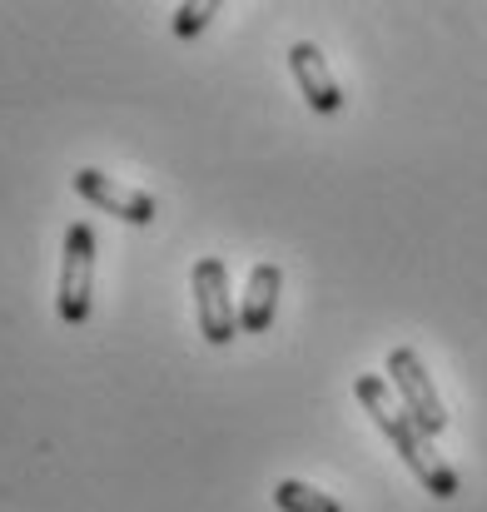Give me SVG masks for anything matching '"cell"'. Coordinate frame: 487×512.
I'll use <instances>...</instances> for the list:
<instances>
[{
  "instance_id": "9c48e42d",
  "label": "cell",
  "mask_w": 487,
  "mask_h": 512,
  "mask_svg": "<svg viewBox=\"0 0 487 512\" xmlns=\"http://www.w3.org/2000/svg\"><path fill=\"white\" fill-rule=\"evenodd\" d=\"M219 5L214 0H199V5H179L174 10V35H199L204 25H209V15H214Z\"/></svg>"
},
{
  "instance_id": "5b68a950",
  "label": "cell",
  "mask_w": 487,
  "mask_h": 512,
  "mask_svg": "<svg viewBox=\"0 0 487 512\" xmlns=\"http://www.w3.org/2000/svg\"><path fill=\"white\" fill-rule=\"evenodd\" d=\"M75 194L80 199H90L95 209H105V214H115V219H125V224H155V214H160V204L145 194V189H135V184H120L115 174L105 170H75Z\"/></svg>"
},
{
  "instance_id": "ba28073f",
  "label": "cell",
  "mask_w": 487,
  "mask_h": 512,
  "mask_svg": "<svg viewBox=\"0 0 487 512\" xmlns=\"http://www.w3.org/2000/svg\"><path fill=\"white\" fill-rule=\"evenodd\" d=\"M274 508H279V512H343L333 498H328V493L309 488V483H299V478L274 483Z\"/></svg>"
},
{
  "instance_id": "3957f363",
  "label": "cell",
  "mask_w": 487,
  "mask_h": 512,
  "mask_svg": "<svg viewBox=\"0 0 487 512\" xmlns=\"http://www.w3.org/2000/svg\"><path fill=\"white\" fill-rule=\"evenodd\" d=\"M388 383L398 388V403L423 428V438H438L448 428V408H443V398H438V388H433V378H428V368H423V358L413 348H393L388 353Z\"/></svg>"
},
{
  "instance_id": "8992f818",
  "label": "cell",
  "mask_w": 487,
  "mask_h": 512,
  "mask_svg": "<svg viewBox=\"0 0 487 512\" xmlns=\"http://www.w3.org/2000/svg\"><path fill=\"white\" fill-rule=\"evenodd\" d=\"M289 70H294V80H299V90H304V100H309L314 115H338V110H343V90H338V80L328 75L319 45L299 40V45L289 50Z\"/></svg>"
},
{
  "instance_id": "7a4b0ae2",
  "label": "cell",
  "mask_w": 487,
  "mask_h": 512,
  "mask_svg": "<svg viewBox=\"0 0 487 512\" xmlns=\"http://www.w3.org/2000/svg\"><path fill=\"white\" fill-rule=\"evenodd\" d=\"M90 284H95V229L70 224L65 254H60V289H55V314L70 329H80L90 319Z\"/></svg>"
},
{
  "instance_id": "52a82bcc",
  "label": "cell",
  "mask_w": 487,
  "mask_h": 512,
  "mask_svg": "<svg viewBox=\"0 0 487 512\" xmlns=\"http://www.w3.org/2000/svg\"><path fill=\"white\" fill-rule=\"evenodd\" d=\"M279 289H284L279 264H254L249 289H244V309H239V329L244 334H269V324L279 314Z\"/></svg>"
},
{
  "instance_id": "6da1fadb",
  "label": "cell",
  "mask_w": 487,
  "mask_h": 512,
  "mask_svg": "<svg viewBox=\"0 0 487 512\" xmlns=\"http://www.w3.org/2000/svg\"><path fill=\"white\" fill-rule=\"evenodd\" d=\"M353 393H358V403H363V413L378 423V433L398 448V458L413 468V478L438 498V503H448V498H458V473L428 448V438H423V428L408 418V408L388 393V378H378V373H363L358 383H353Z\"/></svg>"
},
{
  "instance_id": "277c9868",
  "label": "cell",
  "mask_w": 487,
  "mask_h": 512,
  "mask_svg": "<svg viewBox=\"0 0 487 512\" xmlns=\"http://www.w3.org/2000/svg\"><path fill=\"white\" fill-rule=\"evenodd\" d=\"M194 314H199V334L214 348L239 339V309L229 299V269L214 254L194 264Z\"/></svg>"
}]
</instances>
